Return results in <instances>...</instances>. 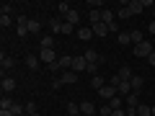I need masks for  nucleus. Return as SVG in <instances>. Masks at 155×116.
<instances>
[{"mask_svg":"<svg viewBox=\"0 0 155 116\" xmlns=\"http://www.w3.org/2000/svg\"><path fill=\"white\" fill-rule=\"evenodd\" d=\"M132 52H134V57H145V60H147V57L153 54V44H150L147 39H145L142 44H137V47H134Z\"/></svg>","mask_w":155,"mask_h":116,"instance_id":"nucleus-1","label":"nucleus"},{"mask_svg":"<svg viewBox=\"0 0 155 116\" xmlns=\"http://www.w3.org/2000/svg\"><path fill=\"white\" fill-rule=\"evenodd\" d=\"M98 95H101V98H104V101H106V103H109V101H111V98H116V95H119V90H116V88H114V85H109V83H106V85H104V88H101V90H98Z\"/></svg>","mask_w":155,"mask_h":116,"instance_id":"nucleus-2","label":"nucleus"},{"mask_svg":"<svg viewBox=\"0 0 155 116\" xmlns=\"http://www.w3.org/2000/svg\"><path fill=\"white\" fill-rule=\"evenodd\" d=\"M0 90H3V93H13V90H16V77H11V75H3V83H0Z\"/></svg>","mask_w":155,"mask_h":116,"instance_id":"nucleus-3","label":"nucleus"},{"mask_svg":"<svg viewBox=\"0 0 155 116\" xmlns=\"http://www.w3.org/2000/svg\"><path fill=\"white\" fill-rule=\"evenodd\" d=\"M39 60H41V62H47V67H49V65H54V62L60 60V57L54 54V49H41V52H39Z\"/></svg>","mask_w":155,"mask_h":116,"instance_id":"nucleus-4","label":"nucleus"},{"mask_svg":"<svg viewBox=\"0 0 155 116\" xmlns=\"http://www.w3.org/2000/svg\"><path fill=\"white\" fill-rule=\"evenodd\" d=\"M88 70V62H85V57L80 54V57H72V72H78V75H80V72H85Z\"/></svg>","mask_w":155,"mask_h":116,"instance_id":"nucleus-5","label":"nucleus"},{"mask_svg":"<svg viewBox=\"0 0 155 116\" xmlns=\"http://www.w3.org/2000/svg\"><path fill=\"white\" fill-rule=\"evenodd\" d=\"M83 57H85V62H88V65H101V62H104V57H101L96 49H85Z\"/></svg>","mask_w":155,"mask_h":116,"instance_id":"nucleus-6","label":"nucleus"},{"mask_svg":"<svg viewBox=\"0 0 155 116\" xmlns=\"http://www.w3.org/2000/svg\"><path fill=\"white\" fill-rule=\"evenodd\" d=\"M60 80H62V85H75L78 83V72L67 70V72H62V75H60Z\"/></svg>","mask_w":155,"mask_h":116,"instance_id":"nucleus-7","label":"nucleus"},{"mask_svg":"<svg viewBox=\"0 0 155 116\" xmlns=\"http://www.w3.org/2000/svg\"><path fill=\"white\" fill-rule=\"evenodd\" d=\"M80 114H83V116H96V114H98V108H96L91 101H83V103H80Z\"/></svg>","mask_w":155,"mask_h":116,"instance_id":"nucleus-8","label":"nucleus"},{"mask_svg":"<svg viewBox=\"0 0 155 116\" xmlns=\"http://www.w3.org/2000/svg\"><path fill=\"white\" fill-rule=\"evenodd\" d=\"M57 67H60V70H72V57L70 54H60V60H57Z\"/></svg>","mask_w":155,"mask_h":116,"instance_id":"nucleus-9","label":"nucleus"},{"mask_svg":"<svg viewBox=\"0 0 155 116\" xmlns=\"http://www.w3.org/2000/svg\"><path fill=\"white\" fill-rule=\"evenodd\" d=\"M127 8H129V13H132V16H140V13L145 11L142 0H129V3H127Z\"/></svg>","mask_w":155,"mask_h":116,"instance_id":"nucleus-10","label":"nucleus"},{"mask_svg":"<svg viewBox=\"0 0 155 116\" xmlns=\"http://www.w3.org/2000/svg\"><path fill=\"white\" fill-rule=\"evenodd\" d=\"M114 18H116V13L111 11V8H106V11H101V21H104L106 26H111V23H116Z\"/></svg>","mask_w":155,"mask_h":116,"instance_id":"nucleus-11","label":"nucleus"},{"mask_svg":"<svg viewBox=\"0 0 155 116\" xmlns=\"http://www.w3.org/2000/svg\"><path fill=\"white\" fill-rule=\"evenodd\" d=\"M78 39H80V41H91V39H93L96 36V34H93V28H78Z\"/></svg>","mask_w":155,"mask_h":116,"instance_id":"nucleus-12","label":"nucleus"},{"mask_svg":"<svg viewBox=\"0 0 155 116\" xmlns=\"http://www.w3.org/2000/svg\"><path fill=\"white\" fill-rule=\"evenodd\" d=\"M0 67H3V75H5V70H11V67H13V57L3 52V54H0Z\"/></svg>","mask_w":155,"mask_h":116,"instance_id":"nucleus-13","label":"nucleus"},{"mask_svg":"<svg viewBox=\"0 0 155 116\" xmlns=\"http://www.w3.org/2000/svg\"><path fill=\"white\" fill-rule=\"evenodd\" d=\"M91 28H93V34H96V36H109V26H106V23L104 21H101V23H96V26H91Z\"/></svg>","mask_w":155,"mask_h":116,"instance_id":"nucleus-14","label":"nucleus"},{"mask_svg":"<svg viewBox=\"0 0 155 116\" xmlns=\"http://www.w3.org/2000/svg\"><path fill=\"white\" fill-rule=\"evenodd\" d=\"M104 85H106L104 75H93V77H91V88H93V90H101Z\"/></svg>","mask_w":155,"mask_h":116,"instance_id":"nucleus-15","label":"nucleus"},{"mask_svg":"<svg viewBox=\"0 0 155 116\" xmlns=\"http://www.w3.org/2000/svg\"><path fill=\"white\" fill-rule=\"evenodd\" d=\"M129 83H132V93H140V90H142V85H145V77L134 75L132 80H129Z\"/></svg>","mask_w":155,"mask_h":116,"instance_id":"nucleus-16","label":"nucleus"},{"mask_svg":"<svg viewBox=\"0 0 155 116\" xmlns=\"http://www.w3.org/2000/svg\"><path fill=\"white\" fill-rule=\"evenodd\" d=\"M116 90H119V95H124V98H127V95L132 93V83H129V80H122V83H119V88H116Z\"/></svg>","mask_w":155,"mask_h":116,"instance_id":"nucleus-17","label":"nucleus"},{"mask_svg":"<svg viewBox=\"0 0 155 116\" xmlns=\"http://www.w3.org/2000/svg\"><path fill=\"white\" fill-rule=\"evenodd\" d=\"M62 23L65 21H60V18H49V31L52 34H62Z\"/></svg>","mask_w":155,"mask_h":116,"instance_id":"nucleus-18","label":"nucleus"},{"mask_svg":"<svg viewBox=\"0 0 155 116\" xmlns=\"http://www.w3.org/2000/svg\"><path fill=\"white\" fill-rule=\"evenodd\" d=\"M124 101H127V108H137L140 106V93H129Z\"/></svg>","mask_w":155,"mask_h":116,"instance_id":"nucleus-19","label":"nucleus"},{"mask_svg":"<svg viewBox=\"0 0 155 116\" xmlns=\"http://www.w3.org/2000/svg\"><path fill=\"white\" fill-rule=\"evenodd\" d=\"M129 36H132V44H134V47H137V44H142V41H145V34L140 31V28H134V31H129Z\"/></svg>","mask_w":155,"mask_h":116,"instance_id":"nucleus-20","label":"nucleus"},{"mask_svg":"<svg viewBox=\"0 0 155 116\" xmlns=\"http://www.w3.org/2000/svg\"><path fill=\"white\" fill-rule=\"evenodd\" d=\"M65 21H67V23H70V26H78V23H80V13H78V11H75V8H72V11H70V13H67V18H65Z\"/></svg>","mask_w":155,"mask_h":116,"instance_id":"nucleus-21","label":"nucleus"},{"mask_svg":"<svg viewBox=\"0 0 155 116\" xmlns=\"http://www.w3.org/2000/svg\"><path fill=\"white\" fill-rule=\"evenodd\" d=\"M26 67L28 70H39V57L36 54H26Z\"/></svg>","mask_w":155,"mask_h":116,"instance_id":"nucleus-22","label":"nucleus"},{"mask_svg":"<svg viewBox=\"0 0 155 116\" xmlns=\"http://www.w3.org/2000/svg\"><path fill=\"white\" fill-rule=\"evenodd\" d=\"M41 49H54V36H52V34L41 36Z\"/></svg>","mask_w":155,"mask_h":116,"instance_id":"nucleus-23","label":"nucleus"},{"mask_svg":"<svg viewBox=\"0 0 155 116\" xmlns=\"http://www.w3.org/2000/svg\"><path fill=\"white\" fill-rule=\"evenodd\" d=\"M26 28H28V34H39V31H41V23H39V21H34V18H28Z\"/></svg>","mask_w":155,"mask_h":116,"instance_id":"nucleus-24","label":"nucleus"},{"mask_svg":"<svg viewBox=\"0 0 155 116\" xmlns=\"http://www.w3.org/2000/svg\"><path fill=\"white\" fill-rule=\"evenodd\" d=\"M116 41H119V44H122V47L132 44V36H129V31H122V34H119V36H116Z\"/></svg>","mask_w":155,"mask_h":116,"instance_id":"nucleus-25","label":"nucleus"},{"mask_svg":"<svg viewBox=\"0 0 155 116\" xmlns=\"http://www.w3.org/2000/svg\"><path fill=\"white\" fill-rule=\"evenodd\" d=\"M70 11H72L70 3H57V13H60V16H65V18H67V13H70Z\"/></svg>","mask_w":155,"mask_h":116,"instance_id":"nucleus-26","label":"nucleus"},{"mask_svg":"<svg viewBox=\"0 0 155 116\" xmlns=\"http://www.w3.org/2000/svg\"><path fill=\"white\" fill-rule=\"evenodd\" d=\"M13 116H26V106H23V103H13Z\"/></svg>","mask_w":155,"mask_h":116,"instance_id":"nucleus-27","label":"nucleus"},{"mask_svg":"<svg viewBox=\"0 0 155 116\" xmlns=\"http://www.w3.org/2000/svg\"><path fill=\"white\" fill-rule=\"evenodd\" d=\"M88 21H91V26L101 23V11H91V13H88Z\"/></svg>","mask_w":155,"mask_h":116,"instance_id":"nucleus-28","label":"nucleus"},{"mask_svg":"<svg viewBox=\"0 0 155 116\" xmlns=\"http://www.w3.org/2000/svg\"><path fill=\"white\" fill-rule=\"evenodd\" d=\"M137 116H153V108L145 106V103H140V106H137Z\"/></svg>","mask_w":155,"mask_h":116,"instance_id":"nucleus-29","label":"nucleus"},{"mask_svg":"<svg viewBox=\"0 0 155 116\" xmlns=\"http://www.w3.org/2000/svg\"><path fill=\"white\" fill-rule=\"evenodd\" d=\"M116 75H119V77H122V80H132V70H129V67H122V70H119V72H116Z\"/></svg>","mask_w":155,"mask_h":116,"instance_id":"nucleus-30","label":"nucleus"},{"mask_svg":"<svg viewBox=\"0 0 155 116\" xmlns=\"http://www.w3.org/2000/svg\"><path fill=\"white\" fill-rule=\"evenodd\" d=\"M13 103H16V101H11V98H8V95H3V101H0V108L11 111V108H13Z\"/></svg>","mask_w":155,"mask_h":116,"instance_id":"nucleus-31","label":"nucleus"},{"mask_svg":"<svg viewBox=\"0 0 155 116\" xmlns=\"http://www.w3.org/2000/svg\"><path fill=\"white\" fill-rule=\"evenodd\" d=\"M13 26V18L11 16H0V28H11Z\"/></svg>","mask_w":155,"mask_h":116,"instance_id":"nucleus-32","label":"nucleus"},{"mask_svg":"<svg viewBox=\"0 0 155 116\" xmlns=\"http://www.w3.org/2000/svg\"><path fill=\"white\" fill-rule=\"evenodd\" d=\"M67 114H70V116H78V114H80V103H67Z\"/></svg>","mask_w":155,"mask_h":116,"instance_id":"nucleus-33","label":"nucleus"},{"mask_svg":"<svg viewBox=\"0 0 155 116\" xmlns=\"http://www.w3.org/2000/svg\"><path fill=\"white\" fill-rule=\"evenodd\" d=\"M111 111H114V108H111L109 103H104V106H98V116H111Z\"/></svg>","mask_w":155,"mask_h":116,"instance_id":"nucleus-34","label":"nucleus"},{"mask_svg":"<svg viewBox=\"0 0 155 116\" xmlns=\"http://www.w3.org/2000/svg\"><path fill=\"white\" fill-rule=\"evenodd\" d=\"M122 103H124V101H122V95H116V98H111V101H109V106H111L114 111H116V108H122Z\"/></svg>","mask_w":155,"mask_h":116,"instance_id":"nucleus-35","label":"nucleus"},{"mask_svg":"<svg viewBox=\"0 0 155 116\" xmlns=\"http://www.w3.org/2000/svg\"><path fill=\"white\" fill-rule=\"evenodd\" d=\"M72 31H78V28H75V26H70V23H67V21L62 23V34H65V36H70Z\"/></svg>","mask_w":155,"mask_h":116,"instance_id":"nucleus-36","label":"nucleus"},{"mask_svg":"<svg viewBox=\"0 0 155 116\" xmlns=\"http://www.w3.org/2000/svg\"><path fill=\"white\" fill-rule=\"evenodd\" d=\"M31 114H36V103L28 101V103H26V116H31Z\"/></svg>","mask_w":155,"mask_h":116,"instance_id":"nucleus-37","label":"nucleus"},{"mask_svg":"<svg viewBox=\"0 0 155 116\" xmlns=\"http://www.w3.org/2000/svg\"><path fill=\"white\" fill-rule=\"evenodd\" d=\"M0 11H3V16H8V13L13 11V5H11V3H3V5H0Z\"/></svg>","mask_w":155,"mask_h":116,"instance_id":"nucleus-38","label":"nucleus"},{"mask_svg":"<svg viewBox=\"0 0 155 116\" xmlns=\"http://www.w3.org/2000/svg\"><path fill=\"white\" fill-rule=\"evenodd\" d=\"M116 16H119V18H129V16H132V13H129V8H127V5H124V8H122V11L116 13Z\"/></svg>","mask_w":155,"mask_h":116,"instance_id":"nucleus-39","label":"nucleus"},{"mask_svg":"<svg viewBox=\"0 0 155 116\" xmlns=\"http://www.w3.org/2000/svg\"><path fill=\"white\" fill-rule=\"evenodd\" d=\"M85 72H88L91 77H93V75H98V65H88V70H85Z\"/></svg>","mask_w":155,"mask_h":116,"instance_id":"nucleus-40","label":"nucleus"},{"mask_svg":"<svg viewBox=\"0 0 155 116\" xmlns=\"http://www.w3.org/2000/svg\"><path fill=\"white\" fill-rule=\"evenodd\" d=\"M62 88V80H60V77H57V80H52V90H60Z\"/></svg>","mask_w":155,"mask_h":116,"instance_id":"nucleus-41","label":"nucleus"},{"mask_svg":"<svg viewBox=\"0 0 155 116\" xmlns=\"http://www.w3.org/2000/svg\"><path fill=\"white\" fill-rule=\"evenodd\" d=\"M111 116H127V114H124L122 108H116V111H111Z\"/></svg>","mask_w":155,"mask_h":116,"instance_id":"nucleus-42","label":"nucleus"},{"mask_svg":"<svg viewBox=\"0 0 155 116\" xmlns=\"http://www.w3.org/2000/svg\"><path fill=\"white\" fill-rule=\"evenodd\" d=\"M0 116H13V111H5V108H0Z\"/></svg>","mask_w":155,"mask_h":116,"instance_id":"nucleus-43","label":"nucleus"},{"mask_svg":"<svg viewBox=\"0 0 155 116\" xmlns=\"http://www.w3.org/2000/svg\"><path fill=\"white\" fill-rule=\"evenodd\" d=\"M147 62H150V65H153V67H155V52H153V54H150V57H147Z\"/></svg>","mask_w":155,"mask_h":116,"instance_id":"nucleus-44","label":"nucleus"},{"mask_svg":"<svg viewBox=\"0 0 155 116\" xmlns=\"http://www.w3.org/2000/svg\"><path fill=\"white\" fill-rule=\"evenodd\" d=\"M147 28H150V34L155 36V21H150V26H147Z\"/></svg>","mask_w":155,"mask_h":116,"instance_id":"nucleus-45","label":"nucleus"},{"mask_svg":"<svg viewBox=\"0 0 155 116\" xmlns=\"http://www.w3.org/2000/svg\"><path fill=\"white\" fill-rule=\"evenodd\" d=\"M153 21H155V8H153Z\"/></svg>","mask_w":155,"mask_h":116,"instance_id":"nucleus-46","label":"nucleus"},{"mask_svg":"<svg viewBox=\"0 0 155 116\" xmlns=\"http://www.w3.org/2000/svg\"><path fill=\"white\" fill-rule=\"evenodd\" d=\"M31 116H41V114H39V111H36V114H31Z\"/></svg>","mask_w":155,"mask_h":116,"instance_id":"nucleus-47","label":"nucleus"},{"mask_svg":"<svg viewBox=\"0 0 155 116\" xmlns=\"http://www.w3.org/2000/svg\"><path fill=\"white\" fill-rule=\"evenodd\" d=\"M153 116H155V106H153Z\"/></svg>","mask_w":155,"mask_h":116,"instance_id":"nucleus-48","label":"nucleus"},{"mask_svg":"<svg viewBox=\"0 0 155 116\" xmlns=\"http://www.w3.org/2000/svg\"><path fill=\"white\" fill-rule=\"evenodd\" d=\"M65 116H70V114H65Z\"/></svg>","mask_w":155,"mask_h":116,"instance_id":"nucleus-49","label":"nucleus"}]
</instances>
